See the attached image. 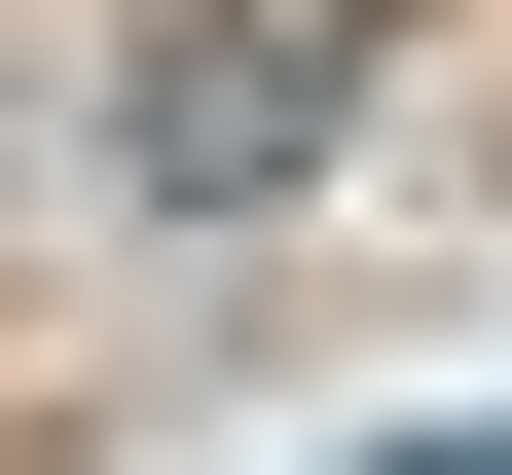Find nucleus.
<instances>
[{
    "label": "nucleus",
    "mask_w": 512,
    "mask_h": 475,
    "mask_svg": "<svg viewBox=\"0 0 512 475\" xmlns=\"http://www.w3.org/2000/svg\"><path fill=\"white\" fill-rule=\"evenodd\" d=\"M366 74H403V0H183L147 74H110V183H147V220H256Z\"/></svg>",
    "instance_id": "1"
},
{
    "label": "nucleus",
    "mask_w": 512,
    "mask_h": 475,
    "mask_svg": "<svg viewBox=\"0 0 512 475\" xmlns=\"http://www.w3.org/2000/svg\"><path fill=\"white\" fill-rule=\"evenodd\" d=\"M330 475H512V402H403V439H330Z\"/></svg>",
    "instance_id": "2"
}]
</instances>
